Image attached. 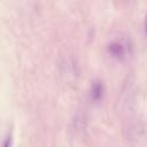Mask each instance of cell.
Listing matches in <instances>:
<instances>
[{
  "instance_id": "obj_1",
  "label": "cell",
  "mask_w": 147,
  "mask_h": 147,
  "mask_svg": "<svg viewBox=\"0 0 147 147\" xmlns=\"http://www.w3.org/2000/svg\"><path fill=\"white\" fill-rule=\"evenodd\" d=\"M105 85L101 80H94L91 85V90H90V98L93 102L98 103L100 102L103 96H105Z\"/></svg>"
},
{
  "instance_id": "obj_2",
  "label": "cell",
  "mask_w": 147,
  "mask_h": 147,
  "mask_svg": "<svg viewBox=\"0 0 147 147\" xmlns=\"http://www.w3.org/2000/svg\"><path fill=\"white\" fill-rule=\"evenodd\" d=\"M107 49H108V53L113 57H115L117 60H123L125 57V54H126L125 47L123 46V44H121L118 41H111V42H109Z\"/></svg>"
},
{
  "instance_id": "obj_3",
  "label": "cell",
  "mask_w": 147,
  "mask_h": 147,
  "mask_svg": "<svg viewBox=\"0 0 147 147\" xmlns=\"http://www.w3.org/2000/svg\"><path fill=\"white\" fill-rule=\"evenodd\" d=\"M11 142H13V137L10 133H8L5 137V140L2 142V147H11Z\"/></svg>"
},
{
  "instance_id": "obj_4",
  "label": "cell",
  "mask_w": 147,
  "mask_h": 147,
  "mask_svg": "<svg viewBox=\"0 0 147 147\" xmlns=\"http://www.w3.org/2000/svg\"><path fill=\"white\" fill-rule=\"evenodd\" d=\"M144 26H145V34L147 36V14L145 16V24H144Z\"/></svg>"
}]
</instances>
